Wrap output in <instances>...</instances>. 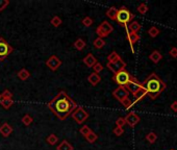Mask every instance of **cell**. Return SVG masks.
Returning <instances> with one entry per match:
<instances>
[{
    "instance_id": "3957f363",
    "label": "cell",
    "mask_w": 177,
    "mask_h": 150,
    "mask_svg": "<svg viewBox=\"0 0 177 150\" xmlns=\"http://www.w3.org/2000/svg\"><path fill=\"white\" fill-rule=\"evenodd\" d=\"M133 17H135V16H133V14H131L128 9L125 8H122L121 9H118L116 20L121 24L126 25L130 20H132Z\"/></svg>"
},
{
    "instance_id": "7c38bea8",
    "label": "cell",
    "mask_w": 177,
    "mask_h": 150,
    "mask_svg": "<svg viewBox=\"0 0 177 150\" xmlns=\"http://www.w3.org/2000/svg\"><path fill=\"white\" fill-rule=\"evenodd\" d=\"M12 51V47H10L3 40H0V59H3L8 53Z\"/></svg>"
},
{
    "instance_id": "8fae6325",
    "label": "cell",
    "mask_w": 177,
    "mask_h": 150,
    "mask_svg": "<svg viewBox=\"0 0 177 150\" xmlns=\"http://www.w3.org/2000/svg\"><path fill=\"white\" fill-rule=\"evenodd\" d=\"M124 119H125L126 124H128L129 126H131V127H133L135 125H136L140 122V117L133 112H129V114L127 115Z\"/></svg>"
},
{
    "instance_id": "9c48e42d",
    "label": "cell",
    "mask_w": 177,
    "mask_h": 150,
    "mask_svg": "<svg viewBox=\"0 0 177 150\" xmlns=\"http://www.w3.org/2000/svg\"><path fill=\"white\" fill-rule=\"evenodd\" d=\"M114 96L119 100L120 102H122L124 99L128 98V95H129V92L126 90L125 87H119L117 88L116 90L114 91Z\"/></svg>"
},
{
    "instance_id": "b9f144b4",
    "label": "cell",
    "mask_w": 177,
    "mask_h": 150,
    "mask_svg": "<svg viewBox=\"0 0 177 150\" xmlns=\"http://www.w3.org/2000/svg\"><path fill=\"white\" fill-rule=\"evenodd\" d=\"M7 4H8V1H7V0H0V11H2Z\"/></svg>"
},
{
    "instance_id": "484cf974",
    "label": "cell",
    "mask_w": 177,
    "mask_h": 150,
    "mask_svg": "<svg viewBox=\"0 0 177 150\" xmlns=\"http://www.w3.org/2000/svg\"><path fill=\"white\" fill-rule=\"evenodd\" d=\"M74 47H75L77 50H82L86 47V43L83 42L81 39H78L75 43H74Z\"/></svg>"
},
{
    "instance_id": "277c9868",
    "label": "cell",
    "mask_w": 177,
    "mask_h": 150,
    "mask_svg": "<svg viewBox=\"0 0 177 150\" xmlns=\"http://www.w3.org/2000/svg\"><path fill=\"white\" fill-rule=\"evenodd\" d=\"M130 78H131V75H130L127 71L122 70V71L118 72L117 74H115L114 79L118 84H120V87H124L130 81Z\"/></svg>"
},
{
    "instance_id": "4fadbf2b",
    "label": "cell",
    "mask_w": 177,
    "mask_h": 150,
    "mask_svg": "<svg viewBox=\"0 0 177 150\" xmlns=\"http://www.w3.org/2000/svg\"><path fill=\"white\" fill-rule=\"evenodd\" d=\"M147 94H148V93H147V90H146L145 87L142 84V87L140 88V89L136 91L135 94H133V97H135V102H133V103H135V102L140 101V100H142L146 95H147Z\"/></svg>"
},
{
    "instance_id": "6da1fadb",
    "label": "cell",
    "mask_w": 177,
    "mask_h": 150,
    "mask_svg": "<svg viewBox=\"0 0 177 150\" xmlns=\"http://www.w3.org/2000/svg\"><path fill=\"white\" fill-rule=\"evenodd\" d=\"M49 106L61 119H65L73 111V108H75V104L66 94L61 92L57 98L52 100Z\"/></svg>"
},
{
    "instance_id": "8d00e7d4",
    "label": "cell",
    "mask_w": 177,
    "mask_h": 150,
    "mask_svg": "<svg viewBox=\"0 0 177 150\" xmlns=\"http://www.w3.org/2000/svg\"><path fill=\"white\" fill-rule=\"evenodd\" d=\"M116 124H117L118 127H122V128H123L124 125L126 124L125 119H124V118H118L117 121H116Z\"/></svg>"
},
{
    "instance_id": "603a6c76",
    "label": "cell",
    "mask_w": 177,
    "mask_h": 150,
    "mask_svg": "<svg viewBox=\"0 0 177 150\" xmlns=\"http://www.w3.org/2000/svg\"><path fill=\"white\" fill-rule=\"evenodd\" d=\"M57 150H73V147L67 141H63L61 145L57 147Z\"/></svg>"
},
{
    "instance_id": "ee69618b",
    "label": "cell",
    "mask_w": 177,
    "mask_h": 150,
    "mask_svg": "<svg viewBox=\"0 0 177 150\" xmlns=\"http://www.w3.org/2000/svg\"><path fill=\"white\" fill-rule=\"evenodd\" d=\"M0 98H1V95H0Z\"/></svg>"
},
{
    "instance_id": "4dcf8cb0",
    "label": "cell",
    "mask_w": 177,
    "mask_h": 150,
    "mask_svg": "<svg viewBox=\"0 0 177 150\" xmlns=\"http://www.w3.org/2000/svg\"><path fill=\"white\" fill-rule=\"evenodd\" d=\"M51 24L53 25V26L57 27V26H60V25L61 24V20L57 17V16H54L53 19L51 20Z\"/></svg>"
},
{
    "instance_id": "44dd1931",
    "label": "cell",
    "mask_w": 177,
    "mask_h": 150,
    "mask_svg": "<svg viewBox=\"0 0 177 150\" xmlns=\"http://www.w3.org/2000/svg\"><path fill=\"white\" fill-rule=\"evenodd\" d=\"M117 14H118V9H117L116 8H111L106 12L107 17H110L111 20H116Z\"/></svg>"
},
{
    "instance_id": "cb8c5ba5",
    "label": "cell",
    "mask_w": 177,
    "mask_h": 150,
    "mask_svg": "<svg viewBox=\"0 0 177 150\" xmlns=\"http://www.w3.org/2000/svg\"><path fill=\"white\" fill-rule=\"evenodd\" d=\"M148 33L151 38H155L160 34V29L155 26H152V27H150V29L148 30Z\"/></svg>"
},
{
    "instance_id": "7402d4cb",
    "label": "cell",
    "mask_w": 177,
    "mask_h": 150,
    "mask_svg": "<svg viewBox=\"0 0 177 150\" xmlns=\"http://www.w3.org/2000/svg\"><path fill=\"white\" fill-rule=\"evenodd\" d=\"M146 140H147L150 144H153V143H155V141L157 140V134L153 132V131H151V132H149L147 136H146Z\"/></svg>"
},
{
    "instance_id": "d6986e66",
    "label": "cell",
    "mask_w": 177,
    "mask_h": 150,
    "mask_svg": "<svg viewBox=\"0 0 177 150\" xmlns=\"http://www.w3.org/2000/svg\"><path fill=\"white\" fill-rule=\"evenodd\" d=\"M88 80L93 84V86H96V84H97L99 81L101 80V78H100V76H99L97 73H92V74H90Z\"/></svg>"
},
{
    "instance_id": "ac0fdd59",
    "label": "cell",
    "mask_w": 177,
    "mask_h": 150,
    "mask_svg": "<svg viewBox=\"0 0 177 150\" xmlns=\"http://www.w3.org/2000/svg\"><path fill=\"white\" fill-rule=\"evenodd\" d=\"M128 28H129L130 32L136 33V32H139L140 29H141V24H140L139 22H136V21H133V22H131V23H130Z\"/></svg>"
},
{
    "instance_id": "ffe728a7",
    "label": "cell",
    "mask_w": 177,
    "mask_h": 150,
    "mask_svg": "<svg viewBox=\"0 0 177 150\" xmlns=\"http://www.w3.org/2000/svg\"><path fill=\"white\" fill-rule=\"evenodd\" d=\"M0 102H1V105L3 106L5 109L10 108V106L13 105V99L12 98H2V100H0Z\"/></svg>"
},
{
    "instance_id": "ba28073f",
    "label": "cell",
    "mask_w": 177,
    "mask_h": 150,
    "mask_svg": "<svg viewBox=\"0 0 177 150\" xmlns=\"http://www.w3.org/2000/svg\"><path fill=\"white\" fill-rule=\"evenodd\" d=\"M72 117H73L74 120L77 122V123H82L83 121L88 119V112H86L83 108H79L73 112Z\"/></svg>"
},
{
    "instance_id": "d6a6232c",
    "label": "cell",
    "mask_w": 177,
    "mask_h": 150,
    "mask_svg": "<svg viewBox=\"0 0 177 150\" xmlns=\"http://www.w3.org/2000/svg\"><path fill=\"white\" fill-rule=\"evenodd\" d=\"M22 122H23L24 125H29L32 122V118L30 117V116H28V115H25L22 118Z\"/></svg>"
},
{
    "instance_id": "30bf717a",
    "label": "cell",
    "mask_w": 177,
    "mask_h": 150,
    "mask_svg": "<svg viewBox=\"0 0 177 150\" xmlns=\"http://www.w3.org/2000/svg\"><path fill=\"white\" fill-rule=\"evenodd\" d=\"M46 65H47L52 71H55L61 65V59L57 58V56L52 55V56H50V58H48V61L46 62Z\"/></svg>"
},
{
    "instance_id": "5bb4252c",
    "label": "cell",
    "mask_w": 177,
    "mask_h": 150,
    "mask_svg": "<svg viewBox=\"0 0 177 150\" xmlns=\"http://www.w3.org/2000/svg\"><path fill=\"white\" fill-rule=\"evenodd\" d=\"M127 39H128L130 46H131V49L133 51V45L140 40V36L138 33H133V32H130V31H127Z\"/></svg>"
},
{
    "instance_id": "836d02e7",
    "label": "cell",
    "mask_w": 177,
    "mask_h": 150,
    "mask_svg": "<svg viewBox=\"0 0 177 150\" xmlns=\"http://www.w3.org/2000/svg\"><path fill=\"white\" fill-rule=\"evenodd\" d=\"M90 132H91V129H90L89 126H86V125H85V126H82L81 128H80V133L83 134L85 137L88 136Z\"/></svg>"
},
{
    "instance_id": "7bdbcfd3",
    "label": "cell",
    "mask_w": 177,
    "mask_h": 150,
    "mask_svg": "<svg viewBox=\"0 0 177 150\" xmlns=\"http://www.w3.org/2000/svg\"><path fill=\"white\" fill-rule=\"evenodd\" d=\"M170 108H171V109H172L173 112H177V101H174V102H172V104L170 105Z\"/></svg>"
},
{
    "instance_id": "f546056e",
    "label": "cell",
    "mask_w": 177,
    "mask_h": 150,
    "mask_svg": "<svg viewBox=\"0 0 177 150\" xmlns=\"http://www.w3.org/2000/svg\"><path fill=\"white\" fill-rule=\"evenodd\" d=\"M107 58H108V62H116L117 59H119L121 58L118 55L117 52H111V54L107 56Z\"/></svg>"
},
{
    "instance_id": "d590c367",
    "label": "cell",
    "mask_w": 177,
    "mask_h": 150,
    "mask_svg": "<svg viewBox=\"0 0 177 150\" xmlns=\"http://www.w3.org/2000/svg\"><path fill=\"white\" fill-rule=\"evenodd\" d=\"M82 24L85 25V26H91V25L93 24V20L90 17H86L85 19L82 20Z\"/></svg>"
},
{
    "instance_id": "2e32d148",
    "label": "cell",
    "mask_w": 177,
    "mask_h": 150,
    "mask_svg": "<svg viewBox=\"0 0 177 150\" xmlns=\"http://www.w3.org/2000/svg\"><path fill=\"white\" fill-rule=\"evenodd\" d=\"M12 132H13V128H12L7 123H4L1 127H0V133H1L2 136L7 137V136H10Z\"/></svg>"
},
{
    "instance_id": "d4e9b609",
    "label": "cell",
    "mask_w": 177,
    "mask_h": 150,
    "mask_svg": "<svg viewBox=\"0 0 177 150\" xmlns=\"http://www.w3.org/2000/svg\"><path fill=\"white\" fill-rule=\"evenodd\" d=\"M18 76L20 77V79H22V80H25L27 79V78L29 77V72L26 70V69H22L19 73H18Z\"/></svg>"
},
{
    "instance_id": "f6af8a7d",
    "label": "cell",
    "mask_w": 177,
    "mask_h": 150,
    "mask_svg": "<svg viewBox=\"0 0 177 150\" xmlns=\"http://www.w3.org/2000/svg\"><path fill=\"white\" fill-rule=\"evenodd\" d=\"M172 150H173V149H172Z\"/></svg>"
},
{
    "instance_id": "9a60e30c",
    "label": "cell",
    "mask_w": 177,
    "mask_h": 150,
    "mask_svg": "<svg viewBox=\"0 0 177 150\" xmlns=\"http://www.w3.org/2000/svg\"><path fill=\"white\" fill-rule=\"evenodd\" d=\"M83 62H85V64L88 66V67L92 68V67H94V65L96 64V62H97V59L95 58L94 55L90 53V54H88L85 58V59H83Z\"/></svg>"
},
{
    "instance_id": "52a82bcc",
    "label": "cell",
    "mask_w": 177,
    "mask_h": 150,
    "mask_svg": "<svg viewBox=\"0 0 177 150\" xmlns=\"http://www.w3.org/2000/svg\"><path fill=\"white\" fill-rule=\"evenodd\" d=\"M141 87H142V83L140 82V81L136 79V78L133 77V76H131V78H130V81L125 86L126 90L128 91V92L132 93V95H133V94H135Z\"/></svg>"
},
{
    "instance_id": "74e56055",
    "label": "cell",
    "mask_w": 177,
    "mask_h": 150,
    "mask_svg": "<svg viewBox=\"0 0 177 150\" xmlns=\"http://www.w3.org/2000/svg\"><path fill=\"white\" fill-rule=\"evenodd\" d=\"M94 70H95V73H99V72H101L102 70H103V67H102V65L100 64V62H96V64L94 65Z\"/></svg>"
},
{
    "instance_id": "ab89813d",
    "label": "cell",
    "mask_w": 177,
    "mask_h": 150,
    "mask_svg": "<svg viewBox=\"0 0 177 150\" xmlns=\"http://www.w3.org/2000/svg\"><path fill=\"white\" fill-rule=\"evenodd\" d=\"M124 132V130H123V128L122 127H116L114 129V133L116 134V136H121V134H122Z\"/></svg>"
},
{
    "instance_id": "e0dca14e",
    "label": "cell",
    "mask_w": 177,
    "mask_h": 150,
    "mask_svg": "<svg viewBox=\"0 0 177 150\" xmlns=\"http://www.w3.org/2000/svg\"><path fill=\"white\" fill-rule=\"evenodd\" d=\"M149 58H150V61L153 62L154 64H157V62L161 59V54H160V51H157V50H154V51L152 52L150 55H149Z\"/></svg>"
},
{
    "instance_id": "5b68a950",
    "label": "cell",
    "mask_w": 177,
    "mask_h": 150,
    "mask_svg": "<svg viewBox=\"0 0 177 150\" xmlns=\"http://www.w3.org/2000/svg\"><path fill=\"white\" fill-rule=\"evenodd\" d=\"M113 30H114V28H113V26H111V24L108 23L107 21H104L103 23H102L100 26L97 28V30L96 31H97L99 38H101L102 39L103 37H107Z\"/></svg>"
},
{
    "instance_id": "60d3db41",
    "label": "cell",
    "mask_w": 177,
    "mask_h": 150,
    "mask_svg": "<svg viewBox=\"0 0 177 150\" xmlns=\"http://www.w3.org/2000/svg\"><path fill=\"white\" fill-rule=\"evenodd\" d=\"M1 97H2V98H12V97H13V95H12V93L10 92V91L5 90L4 92H3V94L1 95Z\"/></svg>"
},
{
    "instance_id": "8992f818",
    "label": "cell",
    "mask_w": 177,
    "mask_h": 150,
    "mask_svg": "<svg viewBox=\"0 0 177 150\" xmlns=\"http://www.w3.org/2000/svg\"><path fill=\"white\" fill-rule=\"evenodd\" d=\"M107 67H108V69H110V70L113 71L115 74H117L118 72L124 70V68L126 67V64L121 58H119V59H117L116 62H107Z\"/></svg>"
},
{
    "instance_id": "7a4b0ae2",
    "label": "cell",
    "mask_w": 177,
    "mask_h": 150,
    "mask_svg": "<svg viewBox=\"0 0 177 150\" xmlns=\"http://www.w3.org/2000/svg\"><path fill=\"white\" fill-rule=\"evenodd\" d=\"M147 90L148 95L150 96L151 99H155L160 96V94L166 90V83L160 79L155 73L150 74L146 78L144 82L142 83Z\"/></svg>"
},
{
    "instance_id": "f35d334b",
    "label": "cell",
    "mask_w": 177,
    "mask_h": 150,
    "mask_svg": "<svg viewBox=\"0 0 177 150\" xmlns=\"http://www.w3.org/2000/svg\"><path fill=\"white\" fill-rule=\"evenodd\" d=\"M169 54L172 56V58H177V48H176V47H172V48L170 49Z\"/></svg>"
},
{
    "instance_id": "4316f807",
    "label": "cell",
    "mask_w": 177,
    "mask_h": 150,
    "mask_svg": "<svg viewBox=\"0 0 177 150\" xmlns=\"http://www.w3.org/2000/svg\"><path fill=\"white\" fill-rule=\"evenodd\" d=\"M86 141H88L89 143H94L95 141L98 139V137H97V134H96V133L92 132V131H91V132H90L88 136L86 137Z\"/></svg>"
},
{
    "instance_id": "1f68e13d",
    "label": "cell",
    "mask_w": 177,
    "mask_h": 150,
    "mask_svg": "<svg viewBox=\"0 0 177 150\" xmlns=\"http://www.w3.org/2000/svg\"><path fill=\"white\" fill-rule=\"evenodd\" d=\"M47 142L49 144H51V145H54V144L57 142V136H55V134H50V136L48 137V139H47Z\"/></svg>"
},
{
    "instance_id": "f1b7e54d",
    "label": "cell",
    "mask_w": 177,
    "mask_h": 150,
    "mask_svg": "<svg viewBox=\"0 0 177 150\" xmlns=\"http://www.w3.org/2000/svg\"><path fill=\"white\" fill-rule=\"evenodd\" d=\"M138 11H139L140 14L145 15L146 12H148V6H147V4H145V3H141V4L138 6Z\"/></svg>"
},
{
    "instance_id": "83f0119b",
    "label": "cell",
    "mask_w": 177,
    "mask_h": 150,
    "mask_svg": "<svg viewBox=\"0 0 177 150\" xmlns=\"http://www.w3.org/2000/svg\"><path fill=\"white\" fill-rule=\"evenodd\" d=\"M94 45H95L96 48L100 49L105 45V42L103 41V39H101V38H97V39L95 40V42H94Z\"/></svg>"
},
{
    "instance_id": "e575fe53",
    "label": "cell",
    "mask_w": 177,
    "mask_h": 150,
    "mask_svg": "<svg viewBox=\"0 0 177 150\" xmlns=\"http://www.w3.org/2000/svg\"><path fill=\"white\" fill-rule=\"evenodd\" d=\"M121 103H122V104H123L124 106H125L126 108H131V106H132V104H133V102H132L131 100H130L129 98H126V99H124L123 101L121 102Z\"/></svg>"
}]
</instances>
